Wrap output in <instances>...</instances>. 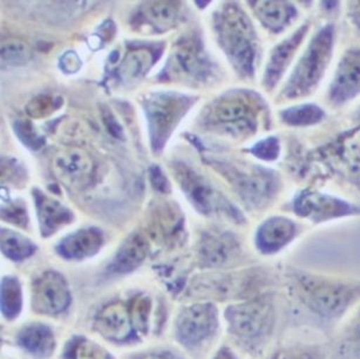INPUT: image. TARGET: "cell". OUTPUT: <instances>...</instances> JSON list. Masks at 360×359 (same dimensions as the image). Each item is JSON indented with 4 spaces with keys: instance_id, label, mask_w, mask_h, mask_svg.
I'll return each mask as SVG.
<instances>
[{
    "instance_id": "cell-1",
    "label": "cell",
    "mask_w": 360,
    "mask_h": 359,
    "mask_svg": "<svg viewBox=\"0 0 360 359\" xmlns=\"http://www.w3.org/2000/svg\"><path fill=\"white\" fill-rule=\"evenodd\" d=\"M285 289L300 309L321 323L339 325L360 304L359 278L290 269Z\"/></svg>"
},
{
    "instance_id": "cell-2",
    "label": "cell",
    "mask_w": 360,
    "mask_h": 359,
    "mask_svg": "<svg viewBox=\"0 0 360 359\" xmlns=\"http://www.w3.org/2000/svg\"><path fill=\"white\" fill-rule=\"evenodd\" d=\"M265 111L264 100L256 92L231 89L205 107L202 122L212 133L240 139L257 132Z\"/></svg>"
},
{
    "instance_id": "cell-3",
    "label": "cell",
    "mask_w": 360,
    "mask_h": 359,
    "mask_svg": "<svg viewBox=\"0 0 360 359\" xmlns=\"http://www.w3.org/2000/svg\"><path fill=\"white\" fill-rule=\"evenodd\" d=\"M228 334L250 352H261L274 336L277 325L275 296L269 292L242 299L226 306Z\"/></svg>"
},
{
    "instance_id": "cell-4",
    "label": "cell",
    "mask_w": 360,
    "mask_h": 359,
    "mask_svg": "<svg viewBox=\"0 0 360 359\" xmlns=\"http://www.w3.org/2000/svg\"><path fill=\"white\" fill-rule=\"evenodd\" d=\"M214 30L221 49L240 77H254L258 39L254 25L240 6L223 4L214 15Z\"/></svg>"
},
{
    "instance_id": "cell-5",
    "label": "cell",
    "mask_w": 360,
    "mask_h": 359,
    "mask_svg": "<svg viewBox=\"0 0 360 359\" xmlns=\"http://www.w3.org/2000/svg\"><path fill=\"white\" fill-rule=\"evenodd\" d=\"M335 26L321 27L309 42L292 73L283 87L281 98L295 100L314 93L324 77L335 46Z\"/></svg>"
},
{
    "instance_id": "cell-6",
    "label": "cell",
    "mask_w": 360,
    "mask_h": 359,
    "mask_svg": "<svg viewBox=\"0 0 360 359\" xmlns=\"http://www.w3.org/2000/svg\"><path fill=\"white\" fill-rule=\"evenodd\" d=\"M212 165L229 181L248 209L262 210L278 195L281 179L275 170L223 160H214Z\"/></svg>"
},
{
    "instance_id": "cell-7",
    "label": "cell",
    "mask_w": 360,
    "mask_h": 359,
    "mask_svg": "<svg viewBox=\"0 0 360 359\" xmlns=\"http://www.w3.org/2000/svg\"><path fill=\"white\" fill-rule=\"evenodd\" d=\"M170 167L181 189L198 213L210 218H226L237 225L245 223V218L240 209L216 189L201 172L184 162H174Z\"/></svg>"
},
{
    "instance_id": "cell-8",
    "label": "cell",
    "mask_w": 360,
    "mask_h": 359,
    "mask_svg": "<svg viewBox=\"0 0 360 359\" xmlns=\"http://www.w3.org/2000/svg\"><path fill=\"white\" fill-rule=\"evenodd\" d=\"M194 102L193 96L177 92H156L146 95L143 109L154 153L162 151L170 135Z\"/></svg>"
},
{
    "instance_id": "cell-9",
    "label": "cell",
    "mask_w": 360,
    "mask_h": 359,
    "mask_svg": "<svg viewBox=\"0 0 360 359\" xmlns=\"http://www.w3.org/2000/svg\"><path fill=\"white\" fill-rule=\"evenodd\" d=\"M297 218L321 225L340 218L360 216V206L317 190L304 189L293 197L291 203Z\"/></svg>"
},
{
    "instance_id": "cell-10",
    "label": "cell",
    "mask_w": 360,
    "mask_h": 359,
    "mask_svg": "<svg viewBox=\"0 0 360 359\" xmlns=\"http://www.w3.org/2000/svg\"><path fill=\"white\" fill-rule=\"evenodd\" d=\"M212 63L196 35H188L177 42L165 70L170 79H191V81H208L212 77Z\"/></svg>"
},
{
    "instance_id": "cell-11",
    "label": "cell",
    "mask_w": 360,
    "mask_h": 359,
    "mask_svg": "<svg viewBox=\"0 0 360 359\" xmlns=\"http://www.w3.org/2000/svg\"><path fill=\"white\" fill-rule=\"evenodd\" d=\"M219 327L217 306L212 302L196 303L182 310L177 317V339L188 348H196L210 341Z\"/></svg>"
},
{
    "instance_id": "cell-12",
    "label": "cell",
    "mask_w": 360,
    "mask_h": 359,
    "mask_svg": "<svg viewBox=\"0 0 360 359\" xmlns=\"http://www.w3.org/2000/svg\"><path fill=\"white\" fill-rule=\"evenodd\" d=\"M71 292L68 282L57 271H46L32 286V306L37 313L58 315L68 309Z\"/></svg>"
},
{
    "instance_id": "cell-13",
    "label": "cell",
    "mask_w": 360,
    "mask_h": 359,
    "mask_svg": "<svg viewBox=\"0 0 360 359\" xmlns=\"http://www.w3.org/2000/svg\"><path fill=\"white\" fill-rule=\"evenodd\" d=\"M300 232V225L292 218L282 215L270 216L258 225L255 246L262 255L274 256L286 249Z\"/></svg>"
},
{
    "instance_id": "cell-14",
    "label": "cell",
    "mask_w": 360,
    "mask_h": 359,
    "mask_svg": "<svg viewBox=\"0 0 360 359\" xmlns=\"http://www.w3.org/2000/svg\"><path fill=\"white\" fill-rule=\"evenodd\" d=\"M54 174L65 186L82 189L94 176V162L84 149L68 147L58 151L52 163Z\"/></svg>"
},
{
    "instance_id": "cell-15",
    "label": "cell",
    "mask_w": 360,
    "mask_h": 359,
    "mask_svg": "<svg viewBox=\"0 0 360 359\" xmlns=\"http://www.w3.org/2000/svg\"><path fill=\"white\" fill-rule=\"evenodd\" d=\"M360 94V49L344 53L328 88V100L333 107L345 105Z\"/></svg>"
},
{
    "instance_id": "cell-16",
    "label": "cell",
    "mask_w": 360,
    "mask_h": 359,
    "mask_svg": "<svg viewBox=\"0 0 360 359\" xmlns=\"http://www.w3.org/2000/svg\"><path fill=\"white\" fill-rule=\"evenodd\" d=\"M240 255V241L230 232H205L198 246L200 262L203 267L210 269L228 267L236 262Z\"/></svg>"
},
{
    "instance_id": "cell-17",
    "label": "cell",
    "mask_w": 360,
    "mask_h": 359,
    "mask_svg": "<svg viewBox=\"0 0 360 359\" xmlns=\"http://www.w3.org/2000/svg\"><path fill=\"white\" fill-rule=\"evenodd\" d=\"M309 28L310 25L305 23L303 26H300L292 34L284 39L282 42H279L278 45L272 49L263 77V84L268 91H271L278 84L283 74L289 68L293 56H296L297 49H300V46L307 37Z\"/></svg>"
},
{
    "instance_id": "cell-18",
    "label": "cell",
    "mask_w": 360,
    "mask_h": 359,
    "mask_svg": "<svg viewBox=\"0 0 360 359\" xmlns=\"http://www.w3.org/2000/svg\"><path fill=\"white\" fill-rule=\"evenodd\" d=\"M180 13V5L172 1H150L142 4L133 14L131 25L141 31L163 33L173 28Z\"/></svg>"
},
{
    "instance_id": "cell-19",
    "label": "cell",
    "mask_w": 360,
    "mask_h": 359,
    "mask_svg": "<svg viewBox=\"0 0 360 359\" xmlns=\"http://www.w3.org/2000/svg\"><path fill=\"white\" fill-rule=\"evenodd\" d=\"M105 242V237L100 229L84 228L72 232L61 239L57 251L65 260H80L96 255Z\"/></svg>"
},
{
    "instance_id": "cell-20",
    "label": "cell",
    "mask_w": 360,
    "mask_h": 359,
    "mask_svg": "<svg viewBox=\"0 0 360 359\" xmlns=\"http://www.w3.org/2000/svg\"><path fill=\"white\" fill-rule=\"evenodd\" d=\"M96 330L107 339L126 341L134 330L131 313L122 303H110L101 309L96 320Z\"/></svg>"
},
{
    "instance_id": "cell-21",
    "label": "cell",
    "mask_w": 360,
    "mask_h": 359,
    "mask_svg": "<svg viewBox=\"0 0 360 359\" xmlns=\"http://www.w3.org/2000/svg\"><path fill=\"white\" fill-rule=\"evenodd\" d=\"M33 194L36 200L37 215L39 220L41 236L49 237L53 235L59 229L73 221V213L59 201L54 200L53 197L49 196L38 189L34 190Z\"/></svg>"
},
{
    "instance_id": "cell-22",
    "label": "cell",
    "mask_w": 360,
    "mask_h": 359,
    "mask_svg": "<svg viewBox=\"0 0 360 359\" xmlns=\"http://www.w3.org/2000/svg\"><path fill=\"white\" fill-rule=\"evenodd\" d=\"M258 20L269 31L278 34L289 27L297 18V8L288 1H250Z\"/></svg>"
},
{
    "instance_id": "cell-23",
    "label": "cell",
    "mask_w": 360,
    "mask_h": 359,
    "mask_svg": "<svg viewBox=\"0 0 360 359\" xmlns=\"http://www.w3.org/2000/svg\"><path fill=\"white\" fill-rule=\"evenodd\" d=\"M148 241L139 232L131 234L124 239L114 256L108 270L112 274H128L141 265L148 253Z\"/></svg>"
},
{
    "instance_id": "cell-24",
    "label": "cell",
    "mask_w": 360,
    "mask_h": 359,
    "mask_svg": "<svg viewBox=\"0 0 360 359\" xmlns=\"http://www.w3.org/2000/svg\"><path fill=\"white\" fill-rule=\"evenodd\" d=\"M333 352L340 359H360V304L339 324Z\"/></svg>"
},
{
    "instance_id": "cell-25",
    "label": "cell",
    "mask_w": 360,
    "mask_h": 359,
    "mask_svg": "<svg viewBox=\"0 0 360 359\" xmlns=\"http://www.w3.org/2000/svg\"><path fill=\"white\" fill-rule=\"evenodd\" d=\"M19 345L37 358H47L56 346L54 334L44 324H30L18 334Z\"/></svg>"
},
{
    "instance_id": "cell-26",
    "label": "cell",
    "mask_w": 360,
    "mask_h": 359,
    "mask_svg": "<svg viewBox=\"0 0 360 359\" xmlns=\"http://www.w3.org/2000/svg\"><path fill=\"white\" fill-rule=\"evenodd\" d=\"M182 229V216L175 204H160L153 211L152 232L162 241H170Z\"/></svg>"
},
{
    "instance_id": "cell-27",
    "label": "cell",
    "mask_w": 360,
    "mask_h": 359,
    "mask_svg": "<svg viewBox=\"0 0 360 359\" xmlns=\"http://www.w3.org/2000/svg\"><path fill=\"white\" fill-rule=\"evenodd\" d=\"M154 63V53L145 47L131 49L120 66V77L124 81L136 80L147 73Z\"/></svg>"
},
{
    "instance_id": "cell-28",
    "label": "cell",
    "mask_w": 360,
    "mask_h": 359,
    "mask_svg": "<svg viewBox=\"0 0 360 359\" xmlns=\"http://www.w3.org/2000/svg\"><path fill=\"white\" fill-rule=\"evenodd\" d=\"M283 122L290 127H310L321 123L325 118V112L319 106L314 103L292 106L279 113Z\"/></svg>"
},
{
    "instance_id": "cell-29",
    "label": "cell",
    "mask_w": 360,
    "mask_h": 359,
    "mask_svg": "<svg viewBox=\"0 0 360 359\" xmlns=\"http://www.w3.org/2000/svg\"><path fill=\"white\" fill-rule=\"evenodd\" d=\"M1 251L12 260H24L32 256L36 246L25 236L10 229H1Z\"/></svg>"
},
{
    "instance_id": "cell-30",
    "label": "cell",
    "mask_w": 360,
    "mask_h": 359,
    "mask_svg": "<svg viewBox=\"0 0 360 359\" xmlns=\"http://www.w3.org/2000/svg\"><path fill=\"white\" fill-rule=\"evenodd\" d=\"M277 351L279 359H330L328 348L314 341H286Z\"/></svg>"
},
{
    "instance_id": "cell-31",
    "label": "cell",
    "mask_w": 360,
    "mask_h": 359,
    "mask_svg": "<svg viewBox=\"0 0 360 359\" xmlns=\"http://www.w3.org/2000/svg\"><path fill=\"white\" fill-rule=\"evenodd\" d=\"M1 313L6 320L19 316L22 308V286L15 277H5L1 282Z\"/></svg>"
},
{
    "instance_id": "cell-32",
    "label": "cell",
    "mask_w": 360,
    "mask_h": 359,
    "mask_svg": "<svg viewBox=\"0 0 360 359\" xmlns=\"http://www.w3.org/2000/svg\"><path fill=\"white\" fill-rule=\"evenodd\" d=\"M65 359H113L108 352L85 337H75L65 348Z\"/></svg>"
},
{
    "instance_id": "cell-33",
    "label": "cell",
    "mask_w": 360,
    "mask_h": 359,
    "mask_svg": "<svg viewBox=\"0 0 360 359\" xmlns=\"http://www.w3.org/2000/svg\"><path fill=\"white\" fill-rule=\"evenodd\" d=\"M1 59L12 66L24 65L31 59L30 46L19 39H6L1 44Z\"/></svg>"
},
{
    "instance_id": "cell-34",
    "label": "cell",
    "mask_w": 360,
    "mask_h": 359,
    "mask_svg": "<svg viewBox=\"0 0 360 359\" xmlns=\"http://www.w3.org/2000/svg\"><path fill=\"white\" fill-rule=\"evenodd\" d=\"M61 102V98H54L53 95L40 94L26 105V113L34 119H43L59 109Z\"/></svg>"
},
{
    "instance_id": "cell-35",
    "label": "cell",
    "mask_w": 360,
    "mask_h": 359,
    "mask_svg": "<svg viewBox=\"0 0 360 359\" xmlns=\"http://www.w3.org/2000/svg\"><path fill=\"white\" fill-rule=\"evenodd\" d=\"M129 313L135 330L146 332L150 313V299L147 296H136L131 302Z\"/></svg>"
},
{
    "instance_id": "cell-36",
    "label": "cell",
    "mask_w": 360,
    "mask_h": 359,
    "mask_svg": "<svg viewBox=\"0 0 360 359\" xmlns=\"http://www.w3.org/2000/svg\"><path fill=\"white\" fill-rule=\"evenodd\" d=\"M248 151L255 155L256 158H261L263 161H275L278 158L279 153H281L278 137H266L264 140L257 142Z\"/></svg>"
},
{
    "instance_id": "cell-37",
    "label": "cell",
    "mask_w": 360,
    "mask_h": 359,
    "mask_svg": "<svg viewBox=\"0 0 360 359\" xmlns=\"http://www.w3.org/2000/svg\"><path fill=\"white\" fill-rule=\"evenodd\" d=\"M1 218L8 223L26 228L29 225V215L24 204L11 201L1 208Z\"/></svg>"
},
{
    "instance_id": "cell-38",
    "label": "cell",
    "mask_w": 360,
    "mask_h": 359,
    "mask_svg": "<svg viewBox=\"0 0 360 359\" xmlns=\"http://www.w3.org/2000/svg\"><path fill=\"white\" fill-rule=\"evenodd\" d=\"M15 130L18 134V137L25 144L27 147L37 149L43 144L44 141L40 135H38L36 130L33 128L32 125L29 121H19L15 125Z\"/></svg>"
},
{
    "instance_id": "cell-39",
    "label": "cell",
    "mask_w": 360,
    "mask_h": 359,
    "mask_svg": "<svg viewBox=\"0 0 360 359\" xmlns=\"http://www.w3.org/2000/svg\"><path fill=\"white\" fill-rule=\"evenodd\" d=\"M149 177L154 189L158 190L160 193H168L170 191V183L167 180L166 176L163 174L162 170L158 165H153L149 169Z\"/></svg>"
},
{
    "instance_id": "cell-40",
    "label": "cell",
    "mask_w": 360,
    "mask_h": 359,
    "mask_svg": "<svg viewBox=\"0 0 360 359\" xmlns=\"http://www.w3.org/2000/svg\"><path fill=\"white\" fill-rule=\"evenodd\" d=\"M60 61L61 68L68 73H75L82 67V60L77 56V53L73 52V51H70V52L64 54Z\"/></svg>"
},
{
    "instance_id": "cell-41",
    "label": "cell",
    "mask_w": 360,
    "mask_h": 359,
    "mask_svg": "<svg viewBox=\"0 0 360 359\" xmlns=\"http://www.w3.org/2000/svg\"><path fill=\"white\" fill-rule=\"evenodd\" d=\"M138 359H180L173 352L167 350H159V351L148 352L145 355L139 357Z\"/></svg>"
},
{
    "instance_id": "cell-42",
    "label": "cell",
    "mask_w": 360,
    "mask_h": 359,
    "mask_svg": "<svg viewBox=\"0 0 360 359\" xmlns=\"http://www.w3.org/2000/svg\"><path fill=\"white\" fill-rule=\"evenodd\" d=\"M349 18L360 31V1L351 3L349 6Z\"/></svg>"
},
{
    "instance_id": "cell-43",
    "label": "cell",
    "mask_w": 360,
    "mask_h": 359,
    "mask_svg": "<svg viewBox=\"0 0 360 359\" xmlns=\"http://www.w3.org/2000/svg\"><path fill=\"white\" fill-rule=\"evenodd\" d=\"M212 359H240V357H238L229 346L224 345V346L219 348V350L216 351Z\"/></svg>"
},
{
    "instance_id": "cell-44",
    "label": "cell",
    "mask_w": 360,
    "mask_h": 359,
    "mask_svg": "<svg viewBox=\"0 0 360 359\" xmlns=\"http://www.w3.org/2000/svg\"><path fill=\"white\" fill-rule=\"evenodd\" d=\"M265 359H279L277 348H276L275 350H272V351L269 353L268 357H266Z\"/></svg>"
}]
</instances>
